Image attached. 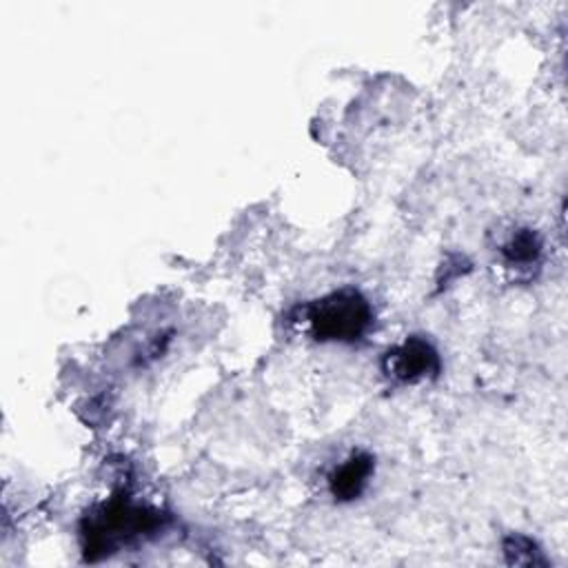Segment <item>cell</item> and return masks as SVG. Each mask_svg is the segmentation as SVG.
<instances>
[{
    "label": "cell",
    "instance_id": "277c9868",
    "mask_svg": "<svg viewBox=\"0 0 568 568\" xmlns=\"http://www.w3.org/2000/svg\"><path fill=\"white\" fill-rule=\"evenodd\" d=\"M502 254L511 265H531L542 254V240L535 232L522 229L511 236V240L504 245Z\"/></svg>",
    "mask_w": 568,
    "mask_h": 568
},
{
    "label": "cell",
    "instance_id": "5b68a950",
    "mask_svg": "<svg viewBox=\"0 0 568 568\" xmlns=\"http://www.w3.org/2000/svg\"><path fill=\"white\" fill-rule=\"evenodd\" d=\"M504 553L511 564H537L539 561V550H535V544L528 537L511 535L504 542Z\"/></svg>",
    "mask_w": 568,
    "mask_h": 568
},
{
    "label": "cell",
    "instance_id": "7a4b0ae2",
    "mask_svg": "<svg viewBox=\"0 0 568 568\" xmlns=\"http://www.w3.org/2000/svg\"><path fill=\"white\" fill-rule=\"evenodd\" d=\"M385 373L398 383H420L440 373V355L429 340L409 337L400 346L387 351Z\"/></svg>",
    "mask_w": 568,
    "mask_h": 568
},
{
    "label": "cell",
    "instance_id": "3957f363",
    "mask_svg": "<svg viewBox=\"0 0 568 568\" xmlns=\"http://www.w3.org/2000/svg\"><path fill=\"white\" fill-rule=\"evenodd\" d=\"M373 475V460L366 453H353L349 460H344L329 478V486L335 500L351 502L362 495V491L368 484V478Z\"/></svg>",
    "mask_w": 568,
    "mask_h": 568
},
{
    "label": "cell",
    "instance_id": "6da1fadb",
    "mask_svg": "<svg viewBox=\"0 0 568 568\" xmlns=\"http://www.w3.org/2000/svg\"><path fill=\"white\" fill-rule=\"evenodd\" d=\"M371 322V304L355 289L335 291L309 307L311 331L322 342H357Z\"/></svg>",
    "mask_w": 568,
    "mask_h": 568
}]
</instances>
